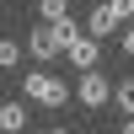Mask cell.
<instances>
[{
	"label": "cell",
	"mask_w": 134,
	"mask_h": 134,
	"mask_svg": "<svg viewBox=\"0 0 134 134\" xmlns=\"http://www.w3.org/2000/svg\"><path fill=\"white\" fill-rule=\"evenodd\" d=\"M21 91H27V102H38V107H64V102H70V86H64L54 70L21 75Z\"/></svg>",
	"instance_id": "cell-1"
},
{
	"label": "cell",
	"mask_w": 134,
	"mask_h": 134,
	"mask_svg": "<svg viewBox=\"0 0 134 134\" xmlns=\"http://www.w3.org/2000/svg\"><path fill=\"white\" fill-rule=\"evenodd\" d=\"M75 102H81V107H107V102H113V81H107L102 70H81V81H75Z\"/></svg>",
	"instance_id": "cell-2"
},
{
	"label": "cell",
	"mask_w": 134,
	"mask_h": 134,
	"mask_svg": "<svg viewBox=\"0 0 134 134\" xmlns=\"http://www.w3.org/2000/svg\"><path fill=\"white\" fill-rule=\"evenodd\" d=\"M64 59H70L75 70H97V59H102V43H97L91 32L81 27V32H75L70 43H64Z\"/></svg>",
	"instance_id": "cell-3"
},
{
	"label": "cell",
	"mask_w": 134,
	"mask_h": 134,
	"mask_svg": "<svg viewBox=\"0 0 134 134\" xmlns=\"http://www.w3.org/2000/svg\"><path fill=\"white\" fill-rule=\"evenodd\" d=\"M27 48H32V59H59L64 43H59V32H54V21H38V27H32Z\"/></svg>",
	"instance_id": "cell-4"
},
{
	"label": "cell",
	"mask_w": 134,
	"mask_h": 134,
	"mask_svg": "<svg viewBox=\"0 0 134 134\" xmlns=\"http://www.w3.org/2000/svg\"><path fill=\"white\" fill-rule=\"evenodd\" d=\"M86 32H91L97 43H102V38H113V32H118V16H113V5H107V0H102L97 11H91V16H86Z\"/></svg>",
	"instance_id": "cell-5"
},
{
	"label": "cell",
	"mask_w": 134,
	"mask_h": 134,
	"mask_svg": "<svg viewBox=\"0 0 134 134\" xmlns=\"http://www.w3.org/2000/svg\"><path fill=\"white\" fill-rule=\"evenodd\" d=\"M27 129V102H0V134H21Z\"/></svg>",
	"instance_id": "cell-6"
},
{
	"label": "cell",
	"mask_w": 134,
	"mask_h": 134,
	"mask_svg": "<svg viewBox=\"0 0 134 134\" xmlns=\"http://www.w3.org/2000/svg\"><path fill=\"white\" fill-rule=\"evenodd\" d=\"M113 102L124 107V113H134V75H118V86H113Z\"/></svg>",
	"instance_id": "cell-7"
},
{
	"label": "cell",
	"mask_w": 134,
	"mask_h": 134,
	"mask_svg": "<svg viewBox=\"0 0 134 134\" xmlns=\"http://www.w3.org/2000/svg\"><path fill=\"white\" fill-rule=\"evenodd\" d=\"M21 64V43L16 38H0V70H16Z\"/></svg>",
	"instance_id": "cell-8"
},
{
	"label": "cell",
	"mask_w": 134,
	"mask_h": 134,
	"mask_svg": "<svg viewBox=\"0 0 134 134\" xmlns=\"http://www.w3.org/2000/svg\"><path fill=\"white\" fill-rule=\"evenodd\" d=\"M38 16L43 21H64L70 16V0H38Z\"/></svg>",
	"instance_id": "cell-9"
},
{
	"label": "cell",
	"mask_w": 134,
	"mask_h": 134,
	"mask_svg": "<svg viewBox=\"0 0 134 134\" xmlns=\"http://www.w3.org/2000/svg\"><path fill=\"white\" fill-rule=\"evenodd\" d=\"M107 5H113L118 21H134V0H107Z\"/></svg>",
	"instance_id": "cell-10"
},
{
	"label": "cell",
	"mask_w": 134,
	"mask_h": 134,
	"mask_svg": "<svg viewBox=\"0 0 134 134\" xmlns=\"http://www.w3.org/2000/svg\"><path fill=\"white\" fill-rule=\"evenodd\" d=\"M118 48H124L129 59H134V27H124V38H118Z\"/></svg>",
	"instance_id": "cell-11"
},
{
	"label": "cell",
	"mask_w": 134,
	"mask_h": 134,
	"mask_svg": "<svg viewBox=\"0 0 134 134\" xmlns=\"http://www.w3.org/2000/svg\"><path fill=\"white\" fill-rule=\"evenodd\" d=\"M124 134H134V113H129V124H124Z\"/></svg>",
	"instance_id": "cell-12"
},
{
	"label": "cell",
	"mask_w": 134,
	"mask_h": 134,
	"mask_svg": "<svg viewBox=\"0 0 134 134\" xmlns=\"http://www.w3.org/2000/svg\"><path fill=\"white\" fill-rule=\"evenodd\" d=\"M43 134H70V129H43Z\"/></svg>",
	"instance_id": "cell-13"
},
{
	"label": "cell",
	"mask_w": 134,
	"mask_h": 134,
	"mask_svg": "<svg viewBox=\"0 0 134 134\" xmlns=\"http://www.w3.org/2000/svg\"><path fill=\"white\" fill-rule=\"evenodd\" d=\"M129 27H134V21H129Z\"/></svg>",
	"instance_id": "cell-14"
}]
</instances>
